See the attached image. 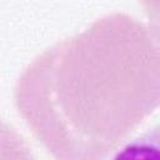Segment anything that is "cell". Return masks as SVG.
<instances>
[{"label":"cell","instance_id":"1","mask_svg":"<svg viewBox=\"0 0 160 160\" xmlns=\"http://www.w3.org/2000/svg\"><path fill=\"white\" fill-rule=\"evenodd\" d=\"M112 160H160V124L126 142Z\"/></svg>","mask_w":160,"mask_h":160},{"label":"cell","instance_id":"2","mask_svg":"<svg viewBox=\"0 0 160 160\" xmlns=\"http://www.w3.org/2000/svg\"><path fill=\"white\" fill-rule=\"evenodd\" d=\"M0 160H34L22 140L0 120Z\"/></svg>","mask_w":160,"mask_h":160}]
</instances>
